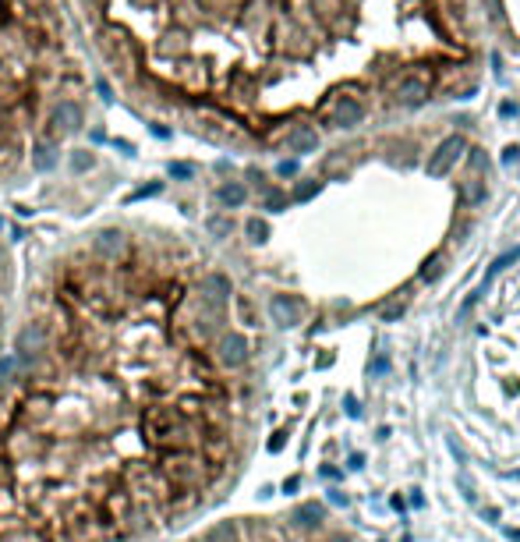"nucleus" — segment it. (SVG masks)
I'll return each instance as SVG.
<instances>
[{
	"label": "nucleus",
	"instance_id": "obj_18",
	"mask_svg": "<svg viewBox=\"0 0 520 542\" xmlns=\"http://www.w3.org/2000/svg\"><path fill=\"white\" fill-rule=\"evenodd\" d=\"M298 521H301V525H319V521H322V507H319V504H305V507L298 511Z\"/></svg>",
	"mask_w": 520,
	"mask_h": 542
},
{
	"label": "nucleus",
	"instance_id": "obj_24",
	"mask_svg": "<svg viewBox=\"0 0 520 542\" xmlns=\"http://www.w3.org/2000/svg\"><path fill=\"white\" fill-rule=\"evenodd\" d=\"M96 89H99V96H103V99H113V92H110V85H106V82H103V78H99V82H96Z\"/></svg>",
	"mask_w": 520,
	"mask_h": 542
},
{
	"label": "nucleus",
	"instance_id": "obj_2",
	"mask_svg": "<svg viewBox=\"0 0 520 542\" xmlns=\"http://www.w3.org/2000/svg\"><path fill=\"white\" fill-rule=\"evenodd\" d=\"M82 124H85V110L75 99H61L50 110V128L57 135H75V131H82Z\"/></svg>",
	"mask_w": 520,
	"mask_h": 542
},
{
	"label": "nucleus",
	"instance_id": "obj_21",
	"mask_svg": "<svg viewBox=\"0 0 520 542\" xmlns=\"http://www.w3.org/2000/svg\"><path fill=\"white\" fill-rule=\"evenodd\" d=\"M439 269H442V262H439V259H432V262L421 269V277H425V280H435V277H439Z\"/></svg>",
	"mask_w": 520,
	"mask_h": 542
},
{
	"label": "nucleus",
	"instance_id": "obj_26",
	"mask_svg": "<svg viewBox=\"0 0 520 542\" xmlns=\"http://www.w3.org/2000/svg\"><path fill=\"white\" fill-rule=\"evenodd\" d=\"M510 539H517V542H520V532H510Z\"/></svg>",
	"mask_w": 520,
	"mask_h": 542
},
{
	"label": "nucleus",
	"instance_id": "obj_23",
	"mask_svg": "<svg viewBox=\"0 0 520 542\" xmlns=\"http://www.w3.org/2000/svg\"><path fill=\"white\" fill-rule=\"evenodd\" d=\"M170 174L173 178H192V167L188 164H170Z\"/></svg>",
	"mask_w": 520,
	"mask_h": 542
},
{
	"label": "nucleus",
	"instance_id": "obj_1",
	"mask_svg": "<svg viewBox=\"0 0 520 542\" xmlns=\"http://www.w3.org/2000/svg\"><path fill=\"white\" fill-rule=\"evenodd\" d=\"M178 422H181V415L173 411V408H149L142 425L149 432V440L166 443V440H173V432H178Z\"/></svg>",
	"mask_w": 520,
	"mask_h": 542
},
{
	"label": "nucleus",
	"instance_id": "obj_19",
	"mask_svg": "<svg viewBox=\"0 0 520 542\" xmlns=\"http://www.w3.org/2000/svg\"><path fill=\"white\" fill-rule=\"evenodd\" d=\"M205 227L212 231V238H226L230 234V220H226V216H209Z\"/></svg>",
	"mask_w": 520,
	"mask_h": 542
},
{
	"label": "nucleus",
	"instance_id": "obj_17",
	"mask_svg": "<svg viewBox=\"0 0 520 542\" xmlns=\"http://www.w3.org/2000/svg\"><path fill=\"white\" fill-rule=\"evenodd\" d=\"M205 542H234V525H230V521L216 525V528L205 535Z\"/></svg>",
	"mask_w": 520,
	"mask_h": 542
},
{
	"label": "nucleus",
	"instance_id": "obj_22",
	"mask_svg": "<svg viewBox=\"0 0 520 542\" xmlns=\"http://www.w3.org/2000/svg\"><path fill=\"white\" fill-rule=\"evenodd\" d=\"M315 192H319V181H308V185H301V188H298V199H312Z\"/></svg>",
	"mask_w": 520,
	"mask_h": 542
},
{
	"label": "nucleus",
	"instance_id": "obj_8",
	"mask_svg": "<svg viewBox=\"0 0 520 542\" xmlns=\"http://www.w3.org/2000/svg\"><path fill=\"white\" fill-rule=\"evenodd\" d=\"M198 294H202L205 305H223V301L230 298V280H226L223 273H209V277H202Z\"/></svg>",
	"mask_w": 520,
	"mask_h": 542
},
{
	"label": "nucleus",
	"instance_id": "obj_6",
	"mask_svg": "<svg viewBox=\"0 0 520 542\" xmlns=\"http://www.w3.org/2000/svg\"><path fill=\"white\" fill-rule=\"evenodd\" d=\"M43 348H46V327H43V322H29V327L18 334V355H22V362L36 358Z\"/></svg>",
	"mask_w": 520,
	"mask_h": 542
},
{
	"label": "nucleus",
	"instance_id": "obj_4",
	"mask_svg": "<svg viewBox=\"0 0 520 542\" xmlns=\"http://www.w3.org/2000/svg\"><path fill=\"white\" fill-rule=\"evenodd\" d=\"M269 312H273L276 327H298V322H301V301L294 294H276L269 301Z\"/></svg>",
	"mask_w": 520,
	"mask_h": 542
},
{
	"label": "nucleus",
	"instance_id": "obj_16",
	"mask_svg": "<svg viewBox=\"0 0 520 542\" xmlns=\"http://www.w3.org/2000/svg\"><path fill=\"white\" fill-rule=\"evenodd\" d=\"M245 231H248V238H252L255 245H262V241L269 238V224H266V220H259V216H255V220H248V227H245Z\"/></svg>",
	"mask_w": 520,
	"mask_h": 542
},
{
	"label": "nucleus",
	"instance_id": "obj_7",
	"mask_svg": "<svg viewBox=\"0 0 520 542\" xmlns=\"http://www.w3.org/2000/svg\"><path fill=\"white\" fill-rule=\"evenodd\" d=\"M361 114H365V110H361V103H358L354 96H340V99L333 103V114H329V117H333L336 128H354V124L361 121Z\"/></svg>",
	"mask_w": 520,
	"mask_h": 542
},
{
	"label": "nucleus",
	"instance_id": "obj_5",
	"mask_svg": "<svg viewBox=\"0 0 520 542\" xmlns=\"http://www.w3.org/2000/svg\"><path fill=\"white\" fill-rule=\"evenodd\" d=\"M103 50L110 53V61H117V64H124V68H135V46H131L128 36L106 32V36H103Z\"/></svg>",
	"mask_w": 520,
	"mask_h": 542
},
{
	"label": "nucleus",
	"instance_id": "obj_25",
	"mask_svg": "<svg viewBox=\"0 0 520 542\" xmlns=\"http://www.w3.org/2000/svg\"><path fill=\"white\" fill-rule=\"evenodd\" d=\"M266 206H269V209H280V206H283V195H269V202H266Z\"/></svg>",
	"mask_w": 520,
	"mask_h": 542
},
{
	"label": "nucleus",
	"instance_id": "obj_12",
	"mask_svg": "<svg viewBox=\"0 0 520 542\" xmlns=\"http://www.w3.org/2000/svg\"><path fill=\"white\" fill-rule=\"evenodd\" d=\"M287 145H291L294 152H312V149L319 145V135H315L312 128H305V124H301V128H294L291 135H287Z\"/></svg>",
	"mask_w": 520,
	"mask_h": 542
},
{
	"label": "nucleus",
	"instance_id": "obj_20",
	"mask_svg": "<svg viewBox=\"0 0 520 542\" xmlns=\"http://www.w3.org/2000/svg\"><path fill=\"white\" fill-rule=\"evenodd\" d=\"M159 188H163V185H159V181H152V185H145V188L131 192V195H128V202H135V199H149V195H159Z\"/></svg>",
	"mask_w": 520,
	"mask_h": 542
},
{
	"label": "nucleus",
	"instance_id": "obj_15",
	"mask_svg": "<svg viewBox=\"0 0 520 542\" xmlns=\"http://www.w3.org/2000/svg\"><path fill=\"white\" fill-rule=\"evenodd\" d=\"M92 164H96V159H92V152H89V149H75V152H71V171L85 174Z\"/></svg>",
	"mask_w": 520,
	"mask_h": 542
},
{
	"label": "nucleus",
	"instance_id": "obj_3",
	"mask_svg": "<svg viewBox=\"0 0 520 542\" xmlns=\"http://www.w3.org/2000/svg\"><path fill=\"white\" fill-rule=\"evenodd\" d=\"M216 358L226 365V369H238L248 362V341L241 334H223L219 344H216Z\"/></svg>",
	"mask_w": 520,
	"mask_h": 542
},
{
	"label": "nucleus",
	"instance_id": "obj_10",
	"mask_svg": "<svg viewBox=\"0 0 520 542\" xmlns=\"http://www.w3.org/2000/svg\"><path fill=\"white\" fill-rule=\"evenodd\" d=\"M460 149H464V138H460V135H449L439 149H435V156H432V164H428V171L432 174H442L449 164H453V159L460 156Z\"/></svg>",
	"mask_w": 520,
	"mask_h": 542
},
{
	"label": "nucleus",
	"instance_id": "obj_9",
	"mask_svg": "<svg viewBox=\"0 0 520 542\" xmlns=\"http://www.w3.org/2000/svg\"><path fill=\"white\" fill-rule=\"evenodd\" d=\"M92 252L103 255V259H117V255L124 252V234H121V231H113V227L99 231V234L92 238Z\"/></svg>",
	"mask_w": 520,
	"mask_h": 542
},
{
	"label": "nucleus",
	"instance_id": "obj_11",
	"mask_svg": "<svg viewBox=\"0 0 520 542\" xmlns=\"http://www.w3.org/2000/svg\"><path fill=\"white\" fill-rule=\"evenodd\" d=\"M57 159H61V152H57L53 142H36V145H32V167H36V171H43V174L53 171Z\"/></svg>",
	"mask_w": 520,
	"mask_h": 542
},
{
	"label": "nucleus",
	"instance_id": "obj_14",
	"mask_svg": "<svg viewBox=\"0 0 520 542\" xmlns=\"http://www.w3.org/2000/svg\"><path fill=\"white\" fill-rule=\"evenodd\" d=\"M396 99H400V103H421V99H425V82L407 78V82L396 89Z\"/></svg>",
	"mask_w": 520,
	"mask_h": 542
},
{
	"label": "nucleus",
	"instance_id": "obj_13",
	"mask_svg": "<svg viewBox=\"0 0 520 542\" xmlns=\"http://www.w3.org/2000/svg\"><path fill=\"white\" fill-rule=\"evenodd\" d=\"M219 202L223 206H230V209H238V206H245V199H248V192H245V185L241 181H226V185H219Z\"/></svg>",
	"mask_w": 520,
	"mask_h": 542
}]
</instances>
